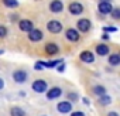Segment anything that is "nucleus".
<instances>
[{"instance_id":"obj_33","label":"nucleus","mask_w":120,"mask_h":116,"mask_svg":"<svg viewBox=\"0 0 120 116\" xmlns=\"http://www.w3.org/2000/svg\"><path fill=\"white\" fill-rule=\"evenodd\" d=\"M99 2H110V0H99Z\"/></svg>"},{"instance_id":"obj_6","label":"nucleus","mask_w":120,"mask_h":116,"mask_svg":"<svg viewBox=\"0 0 120 116\" xmlns=\"http://www.w3.org/2000/svg\"><path fill=\"white\" fill-rule=\"evenodd\" d=\"M68 10H69L71 14H74V16H79V14L83 13V6H82L81 3H78V2H74V3L69 4Z\"/></svg>"},{"instance_id":"obj_25","label":"nucleus","mask_w":120,"mask_h":116,"mask_svg":"<svg viewBox=\"0 0 120 116\" xmlns=\"http://www.w3.org/2000/svg\"><path fill=\"white\" fill-rule=\"evenodd\" d=\"M103 31H105V33H114V31H117V28H116V27L106 26V27H103Z\"/></svg>"},{"instance_id":"obj_28","label":"nucleus","mask_w":120,"mask_h":116,"mask_svg":"<svg viewBox=\"0 0 120 116\" xmlns=\"http://www.w3.org/2000/svg\"><path fill=\"white\" fill-rule=\"evenodd\" d=\"M64 70H65V64L61 62V64H59V67H58V71L59 72H64Z\"/></svg>"},{"instance_id":"obj_22","label":"nucleus","mask_w":120,"mask_h":116,"mask_svg":"<svg viewBox=\"0 0 120 116\" xmlns=\"http://www.w3.org/2000/svg\"><path fill=\"white\" fill-rule=\"evenodd\" d=\"M110 16H112L114 20H120V7H116V9H113V12L110 13Z\"/></svg>"},{"instance_id":"obj_30","label":"nucleus","mask_w":120,"mask_h":116,"mask_svg":"<svg viewBox=\"0 0 120 116\" xmlns=\"http://www.w3.org/2000/svg\"><path fill=\"white\" fill-rule=\"evenodd\" d=\"M3 88H4V82H3V79H2V78H0V91H2Z\"/></svg>"},{"instance_id":"obj_34","label":"nucleus","mask_w":120,"mask_h":116,"mask_svg":"<svg viewBox=\"0 0 120 116\" xmlns=\"http://www.w3.org/2000/svg\"><path fill=\"white\" fill-rule=\"evenodd\" d=\"M4 52V50H0V54H3Z\"/></svg>"},{"instance_id":"obj_11","label":"nucleus","mask_w":120,"mask_h":116,"mask_svg":"<svg viewBox=\"0 0 120 116\" xmlns=\"http://www.w3.org/2000/svg\"><path fill=\"white\" fill-rule=\"evenodd\" d=\"M98 10H99V13H102V14H110V13L113 12V7H112L110 2H100Z\"/></svg>"},{"instance_id":"obj_21","label":"nucleus","mask_w":120,"mask_h":116,"mask_svg":"<svg viewBox=\"0 0 120 116\" xmlns=\"http://www.w3.org/2000/svg\"><path fill=\"white\" fill-rule=\"evenodd\" d=\"M62 61L61 60H55V61H48V62H44V67L45 68H55L56 65H59Z\"/></svg>"},{"instance_id":"obj_3","label":"nucleus","mask_w":120,"mask_h":116,"mask_svg":"<svg viewBox=\"0 0 120 116\" xmlns=\"http://www.w3.org/2000/svg\"><path fill=\"white\" fill-rule=\"evenodd\" d=\"M27 78H28V75H27V72H26L24 70H16V71L13 72V81L17 82V84L26 82Z\"/></svg>"},{"instance_id":"obj_9","label":"nucleus","mask_w":120,"mask_h":116,"mask_svg":"<svg viewBox=\"0 0 120 116\" xmlns=\"http://www.w3.org/2000/svg\"><path fill=\"white\" fill-rule=\"evenodd\" d=\"M79 58H81L82 62H86V64H92V62L95 61V55H93V52H90V51H82V52L79 54Z\"/></svg>"},{"instance_id":"obj_19","label":"nucleus","mask_w":120,"mask_h":116,"mask_svg":"<svg viewBox=\"0 0 120 116\" xmlns=\"http://www.w3.org/2000/svg\"><path fill=\"white\" fill-rule=\"evenodd\" d=\"M3 4L6 7H10V9L19 7V2H17V0H3Z\"/></svg>"},{"instance_id":"obj_14","label":"nucleus","mask_w":120,"mask_h":116,"mask_svg":"<svg viewBox=\"0 0 120 116\" xmlns=\"http://www.w3.org/2000/svg\"><path fill=\"white\" fill-rule=\"evenodd\" d=\"M58 51H59V48L55 43H47L45 44V52L48 55H55V54H58Z\"/></svg>"},{"instance_id":"obj_23","label":"nucleus","mask_w":120,"mask_h":116,"mask_svg":"<svg viewBox=\"0 0 120 116\" xmlns=\"http://www.w3.org/2000/svg\"><path fill=\"white\" fill-rule=\"evenodd\" d=\"M7 28L4 27V26H0V38H3V37H6L7 35Z\"/></svg>"},{"instance_id":"obj_2","label":"nucleus","mask_w":120,"mask_h":116,"mask_svg":"<svg viewBox=\"0 0 120 116\" xmlns=\"http://www.w3.org/2000/svg\"><path fill=\"white\" fill-rule=\"evenodd\" d=\"M47 28L52 34H59L62 31V24H61V21H58V20H51V21H48Z\"/></svg>"},{"instance_id":"obj_24","label":"nucleus","mask_w":120,"mask_h":116,"mask_svg":"<svg viewBox=\"0 0 120 116\" xmlns=\"http://www.w3.org/2000/svg\"><path fill=\"white\" fill-rule=\"evenodd\" d=\"M68 99H69V101H72V102H76V101H78V93H75V92L68 93Z\"/></svg>"},{"instance_id":"obj_32","label":"nucleus","mask_w":120,"mask_h":116,"mask_svg":"<svg viewBox=\"0 0 120 116\" xmlns=\"http://www.w3.org/2000/svg\"><path fill=\"white\" fill-rule=\"evenodd\" d=\"M83 102H85L86 105H89V99H88V98H83Z\"/></svg>"},{"instance_id":"obj_8","label":"nucleus","mask_w":120,"mask_h":116,"mask_svg":"<svg viewBox=\"0 0 120 116\" xmlns=\"http://www.w3.org/2000/svg\"><path fill=\"white\" fill-rule=\"evenodd\" d=\"M76 27H78V30L81 33H88L90 30V21L88 19H81V20H78Z\"/></svg>"},{"instance_id":"obj_20","label":"nucleus","mask_w":120,"mask_h":116,"mask_svg":"<svg viewBox=\"0 0 120 116\" xmlns=\"http://www.w3.org/2000/svg\"><path fill=\"white\" fill-rule=\"evenodd\" d=\"M99 103L100 105H109V103H112V98L110 96H107V95H102V96H99Z\"/></svg>"},{"instance_id":"obj_31","label":"nucleus","mask_w":120,"mask_h":116,"mask_svg":"<svg viewBox=\"0 0 120 116\" xmlns=\"http://www.w3.org/2000/svg\"><path fill=\"white\" fill-rule=\"evenodd\" d=\"M102 40H109V35H107V34H103V35H102Z\"/></svg>"},{"instance_id":"obj_12","label":"nucleus","mask_w":120,"mask_h":116,"mask_svg":"<svg viewBox=\"0 0 120 116\" xmlns=\"http://www.w3.org/2000/svg\"><path fill=\"white\" fill-rule=\"evenodd\" d=\"M19 27H20L21 31H26V33H30V31L34 28V27H33V21H31V20H27V19L21 20V21L19 23Z\"/></svg>"},{"instance_id":"obj_1","label":"nucleus","mask_w":120,"mask_h":116,"mask_svg":"<svg viewBox=\"0 0 120 116\" xmlns=\"http://www.w3.org/2000/svg\"><path fill=\"white\" fill-rule=\"evenodd\" d=\"M31 88H33V91L37 92V93H44V92L48 91V85H47V82H45L44 79H35V81L33 82Z\"/></svg>"},{"instance_id":"obj_16","label":"nucleus","mask_w":120,"mask_h":116,"mask_svg":"<svg viewBox=\"0 0 120 116\" xmlns=\"http://www.w3.org/2000/svg\"><path fill=\"white\" fill-rule=\"evenodd\" d=\"M10 116H26V112L23 108H19V106H13L10 109Z\"/></svg>"},{"instance_id":"obj_13","label":"nucleus","mask_w":120,"mask_h":116,"mask_svg":"<svg viewBox=\"0 0 120 116\" xmlns=\"http://www.w3.org/2000/svg\"><path fill=\"white\" fill-rule=\"evenodd\" d=\"M65 35H67V38H68L69 41L75 43V41H78V40H79V30L68 28V30H67V33H65Z\"/></svg>"},{"instance_id":"obj_29","label":"nucleus","mask_w":120,"mask_h":116,"mask_svg":"<svg viewBox=\"0 0 120 116\" xmlns=\"http://www.w3.org/2000/svg\"><path fill=\"white\" fill-rule=\"evenodd\" d=\"M107 116H119V113H117V112H114V110H112V112H109V113H107Z\"/></svg>"},{"instance_id":"obj_26","label":"nucleus","mask_w":120,"mask_h":116,"mask_svg":"<svg viewBox=\"0 0 120 116\" xmlns=\"http://www.w3.org/2000/svg\"><path fill=\"white\" fill-rule=\"evenodd\" d=\"M34 68H35L37 71H40V70H42V68H45V67H44V61H38V62H35V65H34Z\"/></svg>"},{"instance_id":"obj_10","label":"nucleus","mask_w":120,"mask_h":116,"mask_svg":"<svg viewBox=\"0 0 120 116\" xmlns=\"http://www.w3.org/2000/svg\"><path fill=\"white\" fill-rule=\"evenodd\" d=\"M49 10L52 13H61L64 10V3L61 2V0H52V2L49 3Z\"/></svg>"},{"instance_id":"obj_18","label":"nucleus","mask_w":120,"mask_h":116,"mask_svg":"<svg viewBox=\"0 0 120 116\" xmlns=\"http://www.w3.org/2000/svg\"><path fill=\"white\" fill-rule=\"evenodd\" d=\"M93 93L98 95V96H102V95H106V88L102 86V85H96L93 86Z\"/></svg>"},{"instance_id":"obj_7","label":"nucleus","mask_w":120,"mask_h":116,"mask_svg":"<svg viewBox=\"0 0 120 116\" xmlns=\"http://www.w3.org/2000/svg\"><path fill=\"white\" fill-rule=\"evenodd\" d=\"M42 37H44V34H42V31H41V30H38V28H33V30L28 33V40H30V41H33V43L41 41V40H42Z\"/></svg>"},{"instance_id":"obj_15","label":"nucleus","mask_w":120,"mask_h":116,"mask_svg":"<svg viewBox=\"0 0 120 116\" xmlns=\"http://www.w3.org/2000/svg\"><path fill=\"white\" fill-rule=\"evenodd\" d=\"M96 54L100 55V57L107 55V54H109V47H107L106 44H99V45L96 47Z\"/></svg>"},{"instance_id":"obj_4","label":"nucleus","mask_w":120,"mask_h":116,"mask_svg":"<svg viewBox=\"0 0 120 116\" xmlns=\"http://www.w3.org/2000/svg\"><path fill=\"white\" fill-rule=\"evenodd\" d=\"M56 110L59 113H69L72 112V103L69 101H62L56 105Z\"/></svg>"},{"instance_id":"obj_17","label":"nucleus","mask_w":120,"mask_h":116,"mask_svg":"<svg viewBox=\"0 0 120 116\" xmlns=\"http://www.w3.org/2000/svg\"><path fill=\"white\" fill-rule=\"evenodd\" d=\"M109 64L113 65V67L119 65L120 64V54H112V55H109Z\"/></svg>"},{"instance_id":"obj_5","label":"nucleus","mask_w":120,"mask_h":116,"mask_svg":"<svg viewBox=\"0 0 120 116\" xmlns=\"http://www.w3.org/2000/svg\"><path fill=\"white\" fill-rule=\"evenodd\" d=\"M62 95V89L59 86H52L51 89L47 91V99L48 101H52V99H56Z\"/></svg>"},{"instance_id":"obj_27","label":"nucleus","mask_w":120,"mask_h":116,"mask_svg":"<svg viewBox=\"0 0 120 116\" xmlns=\"http://www.w3.org/2000/svg\"><path fill=\"white\" fill-rule=\"evenodd\" d=\"M71 116H85V113H83V112H81V110H78V112H72V113H71Z\"/></svg>"}]
</instances>
